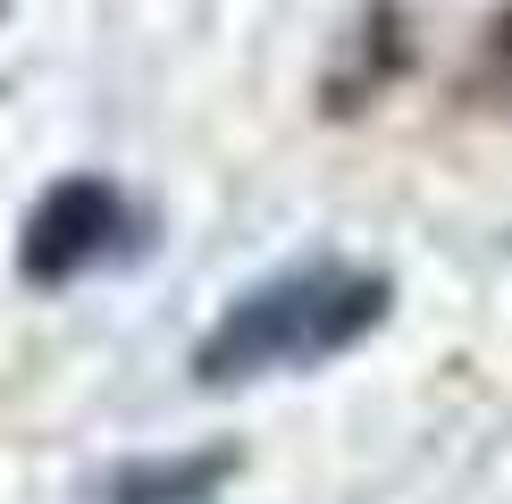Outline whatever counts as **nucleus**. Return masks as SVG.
<instances>
[{
    "mask_svg": "<svg viewBox=\"0 0 512 504\" xmlns=\"http://www.w3.org/2000/svg\"><path fill=\"white\" fill-rule=\"evenodd\" d=\"M378 320H387V278H370V269H294V278L244 294L202 336L194 370H202V387H244V378H269V370H311V362L353 353Z\"/></svg>",
    "mask_w": 512,
    "mask_h": 504,
    "instance_id": "f257e3e1",
    "label": "nucleus"
},
{
    "mask_svg": "<svg viewBox=\"0 0 512 504\" xmlns=\"http://www.w3.org/2000/svg\"><path fill=\"white\" fill-rule=\"evenodd\" d=\"M118 244H126V202L101 177H68V185H51V194L34 202L26 244H17V269H26L34 286H68V278H84V269L118 261Z\"/></svg>",
    "mask_w": 512,
    "mask_h": 504,
    "instance_id": "f03ea898",
    "label": "nucleus"
},
{
    "mask_svg": "<svg viewBox=\"0 0 512 504\" xmlns=\"http://www.w3.org/2000/svg\"><path fill=\"white\" fill-rule=\"evenodd\" d=\"M227 479H236V454L210 446V454H177V462H135V471H118L101 504H210Z\"/></svg>",
    "mask_w": 512,
    "mask_h": 504,
    "instance_id": "7ed1b4c3",
    "label": "nucleus"
},
{
    "mask_svg": "<svg viewBox=\"0 0 512 504\" xmlns=\"http://www.w3.org/2000/svg\"><path fill=\"white\" fill-rule=\"evenodd\" d=\"M504 51H512V26H504Z\"/></svg>",
    "mask_w": 512,
    "mask_h": 504,
    "instance_id": "20e7f679",
    "label": "nucleus"
}]
</instances>
